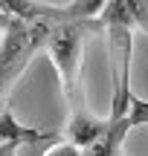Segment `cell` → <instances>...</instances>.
<instances>
[{
	"label": "cell",
	"instance_id": "4",
	"mask_svg": "<svg viewBox=\"0 0 148 156\" xmlns=\"http://www.w3.org/2000/svg\"><path fill=\"white\" fill-rule=\"evenodd\" d=\"M0 12L20 20H38L46 26L61 23H79V20H99L105 12V3L96 0H76V3H38V0H3Z\"/></svg>",
	"mask_w": 148,
	"mask_h": 156
},
{
	"label": "cell",
	"instance_id": "6",
	"mask_svg": "<svg viewBox=\"0 0 148 156\" xmlns=\"http://www.w3.org/2000/svg\"><path fill=\"white\" fill-rule=\"evenodd\" d=\"M108 130V119H96L90 110L70 113L67 122V142H73L79 151H90Z\"/></svg>",
	"mask_w": 148,
	"mask_h": 156
},
{
	"label": "cell",
	"instance_id": "3",
	"mask_svg": "<svg viewBox=\"0 0 148 156\" xmlns=\"http://www.w3.org/2000/svg\"><path fill=\"white\" fill-rule=\"evenodd\" d=\"M50 32L52 26H46V23L20 20V17L9 15V23L3 29V41H0V113L9 107L12 87L26 73L32 58L41 49H46Z\"/></svg>",
	"mask_w": 148,
	"mask_h": 156
},
{
	"label": "cell",
	"instance_id": "9",
	"mask_svg": "<svg viewBox=\"0 0 148 156\" xmlns=\"http://www.w3.org/2000/svg\"><path fill=\"white\" fill-rule=\"evenodd\" d=\"M128 119H131L134 127H139V124H148V101L134 95V101H131V116H128Z\"/></svg>",
	"mask_w": 148,
	"mask_h": 156
},
{
	"label": "cell",
	"instance_id": "10",
	"mask_svg": "<svg viewBox=\"0 0 148 156\" xmlns=\"http://www.w3.org/2000/svg\"><path fill=\"white\" fill-rule=\"evenodd\" d=\"M6 23H9V15H6V12H0V32L6 29Z\"/></svg>",
	"mask_w": 148,
	"mask_h": 156
},
{
	"label": "cell",
	"instance_id": "7",
	"mask_svg": "<svg viewBox=\"0 0 148 156\" xmlns=\"http://www.w3.org/2000/svg\"><path fill=\"white\" fill-rule=\"evenodd\" d=\"M128 9H131L134 29H139L142 35H148V0H128Z\"/></svg>",
	"mask_w": 148,
	"mask_h": 156
},
{
	"label": "cell",
	"instance_id": "2",
	"mask_svg": "<svg viewBox=\"0 0 148 156\" xmlns=\"http://www.w3.org/2000/svg\"><path fill=\"white\" fill-rule=\"evenodd\" d=\"M102 32V20H79L52 26L46 41V55L61 78V93L70 113L84 110V90H81V61H84V44L90 35Z\"/></svg>",
	"mask_w": 148,
	"mask_h": 156
},
{
	"label": "cell",
	"instance_id": "1",
	"mask_svg": "<svg viewBox=\"0 0 148 156\" xmlns=\"http://www.w3.org/2000/svg\"><path fill=\"white\" fill-rule=\"evenodd\" d=\"M102 32L108 38V58H110V84H113V95H110V113L108 119L122 122L131 116V52H134V20L128 0H108L102 12Z\"/></svg>",
	"mask_w": 148,
	"mask_h": 156
},
{
	"label": "cell",
	"instance_id": "8",
	"mask_svg": "<svg viewBox=\"0 0 148 156\" xmlns=\"http://www.w3.org/2000/svg\"><path fill=\"white\" fill-rule=\"evenodd\" d=\"M41 156H84V151H79V147H76L73 142H67V139H58L55 145H50Z\"/></svg>",
	"mask_w": 148,
	"mask_h": 156
},
{
	"label": "cell",
	"instance_id": "5",
	"mask_svg": "<svg viewBox=\"0 0 148 156\" xmlns=\"http://www.w3.org/2000/svg\"><path fill=\"white\" fill-rule=\"evenodd\" d=\"M61 139L58 133H46V130H35V127H26L15 119V113L6 107L0 113V147L3 145H17V147H32V145H55Z\"/></svg>",
	"mask_w": 148,
	"mask_h": 156
}]
</instances>
